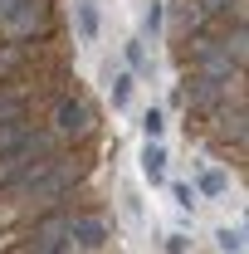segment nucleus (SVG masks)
<instances>
[{"mask_svg": "<svg viewBox=\"0 0 249 254\" xmlns=\"http://www.w3.org/2000/svg\"><path fill=\"white\" fill-rule=\"evenodd\" d=\"M44 132H49L59 147H83V142L98 132V113H93V103H88L83 93H63L59 103H54V113H49Z\"/></svg>", "mask_w": 249, "mask_h": 254, "instance_id": "obj_1", "label": "nucleus"}, {"mask_svg": "<svg viewBox=\"0 0 249 254\" xmlns=\"http://www.w3.org/2000/svg\"><path fill=\"white\" fill-rule=\"evenodd\" d=\"M49 30H54V0H25V5L0 25V39H5L10 49H25V44L49 39Z\"/></svg>", "mask_w": 249, "mask_h": 254, "instance_id": "obj_2", "label": "nucleus"}, {"mask_svg": "<svg viewBox=\"0 0 249 254\" xmlns=\"http://www.w3.org/2000/svg\"><path fill=\"white\" fill-rule=\"evenodd\" d=\"M63 245H68V210H49V215H34L25 225L20 254H59Z\"/></svg>", "mask_w": 249, "mask_h": 254, "instance_id": "obj_3", "label": "nucleus"}, {"mask_svg": "<svg viewBox=\"0 0 249 254\" xmlns=\"http://www.w3.org/2000/svg\"><path fill=\"white\" fill-rule=\"evenodd\" d=\"M68 245L78 254H98L108 245V215L103 210H68Z\"/></svg>", "mask_w": 249, "mask_h": 254, "instance_id": "obj_4", "label": "nucleus"}, {"mask_svg": "<svg viewBox=\"0 0 249 254\" xmlns=\"http://www.w3.org/2000/svg\"><path fill=\"white\" fill-rule=\"evenodd\" d=\"M171 30H176V39H190V34H205V30H210V20L200 15L195 0H176V5H171Z\"/></svg>", "mask_w": 249, "mask_h": 254, "instance_id": "obj_5", "label": "nucleus"}, {"mask_svg": "<svg viewBox=\"0 0 249 254\" xmlns=\"http://www.w3.org/2000/svg\"><path fill=\"white\" fill-rule=\"evenodd\" d=\"M34 127H39L34 118H10V123H0V157H5V152H15Z\"/></svg>", "mask_w": 249, "mask_h": 254, "instance_id": "obj_6", "label": "nucleus"}, {"mask_svg": "<svg viewBox=\"0 0 249 254\" xmlns=\"http://www.w3.org/2000/svg\"><path fill=\"white\" fill-rule=\"evenodd\" d=\"M108 103H113V113H123L132 103V73L127 68H108Z\"/></svg>", "mask_w": 249, "mask_h": 254, "instance_id": "obj_7", "label": "nucleus"}, {"mask_svg": "<svg viewBox=\"0 0 249 254\" xmlns=\"http://www.w3.org/2000/svg\"><path fill=\"white\" fill-rule=\"evenodd\" d=\"M142 176H147L152 186L166 176V147H161V142H147V147H142Z\"/></svg>", "mask_w": 249, "mask_h": 254, "instance_id": "obj_8", "label": "nucleus"}, {"mask_svg": "<svg viewBox=\"0 0 249 254\" xmlns=\"http://www.w3.org/2000/svg\"><path fill=\"white\" fill-rule=\"evenodd\" d=\"M230 190V176L220 171V166H200V176H195V195H225Z\"/></svg>", "mask_w": 249, "mask_h": 254, "instance_id": "obj_9", "label": "nucleus"}, {"mask_svg": "<svg viewBox=\"0 0 249 254\" xmlns=\"http://www.w3.org/2000/svg\"><path fill=\"white\" fill-rule=\"evenodd\" d=\"M73 15H78V34L83 39H98V5L93 0H73Z\"/></svg>", "mask_w": 249, "mask_h": 254, "instance_id": "obj_10", "label": "nucleus"}, {"mask_svg": "<svg viewBox=\"0 0 249 254\" xmlns=\"http://www.w3.org/2000/svg\"><path fill=\"white\" fill-rule=\"evenodd\" d=\"M123 59H127L132 73H152V59H147V44H142V39H127V44H123Z\"/></svg>", "mask_w": 249, "mask_h": 254, "instance_id": "obj_11", "label": "nucleus"}, {"mask_svg": "<svg viewBox=\"0 0 249 254\" xmlns=\"http://www.w3.org/2000/svg\"><path fill=\"white\" fill-rule=\"evenodd\" d=\"M161 132H166V113L152 103V108L142 113V137H147V142H161Z\"/></svg>", "mask_w": 249, "mask_h": 254, "instance_id": "obj_12", "label": "nucleus"}, {"mask_svg": "<svg viewBox=\"0 0 249 254\" xmlns=\"http://www.w3.org/2000/svg\"><path fill=\"white\" fill-rule=\"evenodd\" d=\"M161 25H166V5L152 0V5L142 10V34H161Z\"/></svg>", "mask_w": 249, "mask_h": 254, "instance_id": "obj_13", "label": "nucleus"}, {"mask_svg": "<svg viewBox=\"0 0 249 254\" xmlns=\"http://www.w3.org/2000/svg\"><path fill=\"white\" fill-rule=\"evenodd\" d=\"M220 250L225 254H245V225H225V230H220Z\"/></svg>", "mask_w": 249, "mask_h": 254, "instance_id": "obj_14", "label": "nucleus"}, {"mask_svg": "<svg viewBox=\"0 0 249 254\" xmlns=\"http://www.w3.org/2000/svg\"><path fill=\"white\" fill-rule=\"evenodd\" d=\"M171 195H176V205H181V210H195V200H200L190 181H176V186H171Z\"/></svg>", "mask_w": 249, "mask_h": 254, "instance_id": "obj_15", "label": "nucleus"}, {"mask_svg": "<svg viewBox=\"0 0 249 254\" xmlns=\"http://www.w3.org/2000/svg\"><path fill=\"white\" fill-rule=\"evenodd\" d=\"M166 254H186V235H166Z\"/></svg>", "mask_w": 249, "mask_h": 254, "instance_id": "obj_16", "label": "nucleus"}, {"mask_svg": "<svg viewBox=\"0 0 249 254\" xmlns=\"http://www.w3.org/2000/svg\"><path fill=\"white\" fill-rule=\"evenodd\" d=\"M59 254H78V250H73V245H63V250H59Z\"/></svg>", "mask_w": 249, "mask_h": 254, "instance_id": "obj_17", "label": "nucleus"}]
</instances>
